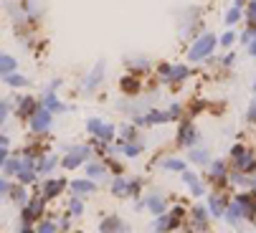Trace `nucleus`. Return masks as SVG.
<instances>
[{
  "instance_id": "dca6fc26",
  "label": "nucleus",
  "mask_w": 256,
  "mask_h": 233,
  "mask_svg": "<svg viewBox=\"0 0 256 233\" xmlns=\"http://www.w3.org/2000/svg\"><path fill=\"white\" fill-rule=\"evenodd\" d=\"M226 20H228V23H236V20H238V8H234V10H228V16H226Z\"/></svg>"
},
{
  "instance_id": "9b49d317",
  "label": "nucleus",
  "mask_w": 256,
  "mask_h": 233,
  "mask_svg": "<svg viewBox=\"0 0 256 233\" xmlns=\"http://www.w3.org/2000/svg\"><path fill=\"white\" fill-rule=\"evenodd\" d=\"M114 192H117V196H127V192H130V188H127V182H122V180H117V182H114Z\"/></svg>"
},
{
  "instance_id": "0eeeda50",
  "label": "nucleus",
  "mask_w": 256,
  "mask_h": 233,
  "mask_svg": "<svg viewBox=\"0 0 256 233\" xmlns=\"http://www.w3.org/2000/svg\"><path fill=\"white\" fill-rule=\"evenodd\" d=\"M188 140H193V130H190L188 124H182V130H180V142L188 144Z\"/></svg>"
},
{
  "instance_id": "f8f14e48",
  "label": "nucleus",
  "mask_w": 256,
  "mask_h": 233,
  "mask_svg": "<svg viewBox=\"0 0 256 233\" xmlns=\"http://www.w3.org/2000/svg\"><path fill=\"white\" fill-rule=\"evenodd\" d=\"M186 74H188V71L180 66V68H170V74H168V76H170V79H182V76H186Z\"/></svg>"
},
{
  "instance_id": "a211bd4d",
  "label": "nucleus",
  "mask_w": 256,
  "mask_h": 233,
  "mask_svg": "<svg viewBox=\"0 0 256 233\" xmlns=\"http://www.w3.org/2000/svg\"><path fill=\"white\" fill-rule=\"evenodd\" d=\"M213 175H216V178H218V175H224V165H221V162H216V165H213Z\"/></svg>"
},
{
  "instance_id": "a878e982",
  "label": "nucleus",
  "mask_w": 256,
  "mask_h": 233,
  "mask_svg": "<svg viewBox=\"0 0 256 233\" xmlns=\"http://www.w3.org/2000/svg\"><path fill=\"white\" fill-rule=\"evenodd\" d=\"M51 168H54V158H48V160L44 162V170H51Z\"/></svg>"
},
{
  "instance_id": "cd10ccee",
  "label": "nucleus",
  "mask_w": 256,
  "mask_h": 233,
  "mask_svg": "<svg viewBox=\"0 0 256 233\" xmlns=\"http://www.w3.org/2000/svg\"><path fill=\"white\" fill-rule=\"evenodd\" d=\"M248 116H251V120H256V106H254V109L248 112Z\"/></svg>"
},
{
  "instance_id": "9d476101",
  "label": "nucleus",
  "mask_w": 256,
  "mask_h": 233,
  "mask_svg": "<svg viewBox=\"0 0 256 233\" xmlns=\"http://www.w3.org/2000/svg\"><path fill=\"white\" fill-rule=\"evenodd\" d=\"M61 185H64V182H48V185H46V196H48V198L56 196V192L61 190Z\"/></svg>"
},
{
  "instance_id": "423d86ee",
  "label": "nucleus",
  "mask_w": 256,
  "mask_h": 233,
  "mask_svg": "<svg viewBox=\"0 0 256 233\" xmlns=\"http://www.w3.org/2000/svg\"><path fill=\"white\" fill-rule=\"evenodd\" d=\"M148 208H150L152 213H162V208H165V203H162V198H158V196H152V198H148Z\"/></svg>"
},
{
  "instance_id": "393cba45",
  "label": "nucleus",
  "mask_w": 256,
  "mask_h": 233,
  "mask_svg": "<svg viewBox=\"0 0 256 233\" xmlns=\"http://www.w3.org/2000/svg\"><path fill=\"white\" fill-rule=\"evenodd\" d=\"M20 178H23V180H30L33 172H30V170H20Z\"/></svg>"
},
{
  "instance_id": "6ab92c4d",
  "label": "nucleus",
  "mask_w": 256,
  "mask_h": 233,
  "mask_svg": "<svg viewBox=\"0 0 256 233\" xmlns=\"http://www.w3.org/2000/svg\"><path fill=\"white\" fill-rule=\"evenodd\" d=\"M168 168H172V170H182V162H180V160H170Z\"/></svg>"
},
{
  "instance_id": "bb28decb",
  "label": "nucleus",
  "mask_w": 256,
  "mask_h": 233,
  "mask_svg": "<svg viewBox=\"0 0 256 233\" xmlns=\"http://www.w3.org/2000/svg\"><path fill=\"white\" fill-rule=\"evenodd\" d=\"M124 152H127V154H137L140 150H137V147H124Z\"/></svg>"
},
{
  "instance_id": "5701e85b",
  "label": "nucleus",
  "mask_w": 256,
  "mask_h": 233,
  "mask_svg": "<svg viewBox=\"0 0 256 233\" xmlns=\"http://www.w3.org/2000/svg\"><path fill=\"white\" fill-rule=\"evenodd\" d=\"M6 170H8V172H16V170H18V162H6Z\"/></svg>"
},
{
  "instance_id": "b1692460",
  "label": "nucleus",
  "mask_w": 256,
  "mask_h": 233,
  "mask_svg": "<svg viewBox=\"0 0 256 233\" xmlns=\"http://www.w3.org/2000/svg\"><path fill=\"white\" fill-rule=\"evenodd\" d=\"M248 16H251V20H254V26H256V3H251V10H248Z\"/></svg>"
},
{
  "instance_id": "f03ea898",
  "label": "nucleus",
  "mask_w": 256,
  "mask_h": 233,
  "mask_svg": "<svg viewBox=\"0 0 256 233\" xmlns=\"http://www.w3.org/2000/svg\"><path fill=\"white\" fill-rule=\"evenodd\" d=\"M51 127V116H48V106L46 109H41V112H36V116H33V130L36 132H44V130H48Z\"/></svg>"
},
{
  "instance_id": "7ed1b4c3",
  "label": "nucleus",
  "mask_w": 256,
  "mask_h": 233,
  "mask_svg": "<svg viewBox=\"0 0 256 233\" xmlns=\"http://www.w3.org/2000/svg\"><path fill=\"white\" fill-rule=\"evenodd\" d=\"M86 154H89V147H76L74 152H71V154H66V160H64V165L66 168H76L84 158H86Z\"/></svg>"
},
{
  "instance_id": "1a4fd4ad",
  "label": "nucleus",
  "mask_w": 256,
  "mask_h": 233,
  "mask_svg": "<svg viewBox=\"0 0 256 233\" xmlns=\"http://www.w3.org/2000/svg\"><path fill=\"white\" fill-rule=\"evenodd\" d=\"M13 68H16V61H13V58H8V56H3V74L8 76Z\"/></svg>"
},
{
  "instance_id": "4468645a",
  "label": "nucleus",
  "mask_w": 256,
  "mask_h": 233,
  "mask_svg": "<svg viewBox=\"0 0 256 233\" xmlns=\"http://www.w3.org/2000/svg\"><path fill=\"white\" fill-rule=\"evenodd\" d=\"M46 106H48V109H58V102H56V96H54V89H51V94L46 96Z\"/></svg>"
},
{
  "instance_id": "39448f33",
  "label": "nucleus",
  "mask_w": 256,
  "mask_h": 233,
  "mask_svg": "<svg viewBox=\"0 0 256 233\" xmlns=\"http://www.w3.org/2000/svg\"><path fill=\"white\" fill-rule=\"evenodd\" d=\"M102 74H104V66L99 64V66H96V68L92 71V76H89V79H86V89H94V86H96V82L102 79Z\"/></svg>"
},
{
  "instance_id": "4be33fe9",
  "label": "nucleus",
  "mask_w": 256,
  "mask_h": 233,
  "mask_svg": "<svg viewBox=\"0 0 256 233\" xmlns=\"http://www.w3.org/2000/svg\"><path fill=\"white\" fill-rule=\"evenodd\" d=\"M124 89H137V82H132V79H124Z\"/></svg>"
},
{
  "instance_id": "f3484780",
  "label": "nucleus",
  "mask_w": 256,
  "mask_h": 233,
  "mask_svg": "<svg viewBox=\"0 0 256 233\" xmlns=\"http://www.w3.org/2000/svg\"><path fill=\"white\" fill-rule=\"evenodd\" d=\"M8 82H10L13 86H23V84H26V79H20V76H10Z\"/></svg>"
},
{
  "instance_id": "aec40b11",
  "label": "nucleus",
  "mask_w": 256,
  "mask_h": 233,
  "mask_svg": "<svg viewBox=\"0 0 256 233\" xmlns=\"http://www.w3.org/2000/svg\"><path fill=\"white\" fill-rule=\"evenodd\" d=\"M231 44H234V33H226L224 36V46H231Z\"/></svg>"
},
{
  "instance_id": "412c9836",
  "label": "nucleus",
  "mask_w": 256,
  "mask_h": 233,
  "mask_svg": "<svg viewBox=\"0 0 256 233\" xmlns=\"http://www.w3.org/2000/svg\"><path fill=\"white\" fill-rule=\"evenodd\" d=\"M71 210H74V213L79 216V213H82V203H79V200H74V203H71Z\"/></svg>"
},
{
  "instance_id": "ddd939ff",
  "label": "nucleus",
  "mask_w": 256,
  "mask_h": 233,
  "mask_svg": "<svg viewBox=\"0 0 256 233\" xmlns=\"http://www.w3.org/2000/svg\"><path fill=\"white\" fill-rule=\"evenodd\" d=\"M109 228H112V230H117V228H120V220H117V218H112V220H104L102 230H109Z\"/></svg>"
},
{
  "instance_id": "20e7f679",
  "label": "nucleus",
  "mask_w": 256,
  "mask_h": 233,
  "mask_svg": "<svg viewBox=\"0 0 256 233\" xmlns=\"http://www.w3.org/2000/svg\"><path fill=\"white\" fill-rule=\"evenodd\" d=\"M89 130L96 132V134H102V137H106V140L112 137V127H109V124H102L99 120H92V122H89Z\"/></svg>"
},
{
  "instance_id": "6e6552de",
  "label": "nucleus",
  "mask_w": 256,
  "mask_h": 233,
  "mask_svg": "<svg viewBox=\"0 0 256 233\" xmlns=\"http://www.w3.org/2000/svg\"><path fill=\"white\" fill-rule=\"evenodd\" d=\"M71 188H74L76 192H86V190H94V185H92V182H82V180H79V182H74Z\"/></svg>"
},
{
  "instance_id": "f257e3e1",
  "label": "nucleus",
  "mask_w": 256,
  "mask_h": 233,
  "mask_svg": "<svg viewBox=\"0 0 256 233\" xmlns=\"http://www.w3.org/2000/svg\"><path fill=\"white\" fill-rule=\"evenodd\" d=\"M213 46H216V38H213V36L208 33V36H203V38H198V41H196V46L190 48L188 58H190V61H198V58L208 56V54L213 51Z\"/></svg>"
},
{
  "instance_id": "c85d7f7f",
  "label": "nucleus",
  "mask_w": 256,
  "mask_h": 233,
  "mask_svg": "<svg viewBox=\"0 0 256 233\" xmlns=\"http://www.w3.org/2000/svg\"><path fill=\"white\" fill-rule=\"evenodd\" d=\"M251 54H254V56H256V41H254V44H251Z\"/></svg>"
},
{
  "instance_id": "2eb2a0df",
  "label": "nucleus",
  "mask_w": 256,
  "mask_h": 233,
  "mask_svg": "<svg viewBox=\"0 0 256 233\" xmlns=\"http://www.w3.org/2000/svg\"><path fill=\"white\" fill-rule=\"evenodd\" d=\"M210 210H213L216 216L221 213V200H218V198H213V200H210Z\"/></svg>"
}]
</instances>
